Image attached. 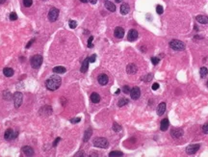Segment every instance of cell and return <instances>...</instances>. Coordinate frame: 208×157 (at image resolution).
<instances>
[{"mask_svg":"<svg viewBox=\"0 0 208 157\" xmlns=\"http://www.w3.org/2000/svg\"><path fill=\"white\" fill-rule=\"evenodd\" d=\"M61 82H62V80H61V77L60 76L53 75L51 76L49 79L46 80L45 85H46L47 90H49V91H56L57 89L60 88Z\"/></svg>","mask_w":208,"mask_h":157,"instance_id":"1","label":"cell"},{"mask_svg":"<svg viewBox=\"0 0 208 157\" xmlns=\"http://www.w3.org/2000/svg\"><path fill=\"white\" fill-rule=\"evenodd\" d=\"M93 144L96 147H100V148H107L109 146V142L107 141V139L102 138V137H97L94 140Z\"/></svg>","mask_w":208,"mask_h":157,"instance_id":"2","label":"cell"},{"mask_svg":"<svg viewBox=\"0 0 208 157\" xmlns=\"http://www.w3.org/2000/svg\"><path fill=\"white\" fill-rule=\"evenodd\" d=\"M170 47L173 50L181 51L185 49V44L178 40H172L170 42Z\"/></svg>","mask_w":208,"mask_h":157,"instance_id":"3","label":"cell"},{"mask_svg":"<svg viewBox=\"0 0 208 157\" xmlns=\"http://www.w3.org/2000/svg\"><path fill=\"white\" fill-rule=\"evenodd\" d=\"M30 63L33 69H39L43 64V57L41 55H34L30 60Z\"/></svg>","mask_w":208,"mask_h":157,"instance_id":"4","label":"cell"},{"mask_svg":"<svg viewBox=\"0 0 208 157\" xmlns=\"http://www.w3.org/2000/svg\"><path fill=\"white\" fill-rule=\"evenodd\" d=\"M19 133L17 131H15L13 129H7L5 134H4V138L6 139L7 141H12L18 137Z\"/></svg>","mask_w":208,"mask_h":157,"instance_id":"5","label":"cell"},{"mask_svg":"<svg viewBox=\"0 0 208 157\" xmlns=\"http://www.w3.org/2000/svg\"><path fill=\"white\" fill-rule=\"evenodd\" d=\"M59 17V10L56 8H52L49 10V13H48V19L51 22H54L56 21L57 19Z\"/></svg>","mask_w":208,"mask_h":157,"instance_id":"6","label":"cell"},{"mask_svg":"<svg viewBox=\"0 0 208 157\" xmlns=\"http://www.w3.org/2000/svg\"><path fill=\"white\" fill-rule=\"evenodd\" d=\"M22 98H23V95L20 92L15 93V94H14V103H15L16 108H19L22 104Z\"/></svg>","mask_w":208,"mask_h":157,"instance_id":"7","label":"cell"},{"mask_svg":"<svg viewBox=\"0 0 208 157\" xmlns=\"http://www.w3.org/2000/svg\"><path fill=\"white\" fill-rule=\"evenodd\" d=\"M140 95H141V90H140L139 87H134L130 91V96H131L132 99H135V100L138 99L140 97Z\"/></svg>","mask_w":208,"mask_h":157,"instance_id":"8","label":"cell"},{"mask_svg":"<svg viewBox=\"0 0 208 157\" xmlns=\"http://www.w3.org/2000/svg\"><path fill=\"white\" fill-rule=\"evenodd\" d=\"M198 149H199V144H191V145H189V146L186 148V152H187L188 154H195Z\"/></svg>","mask_w":208,"mask_h":157,"instance_id":"9","label":"cell"},{"mask_svg":"<svg viewBox=\"0 0 208 157\" xmlns=\"http://www.w3.org/2000/svg\"><path fill=\"white\" fill-rule=\"evenodd\" d=\"M114 35H115V37L118 39H121L123 38V36H124V29L122 28V27H116V29H115V31H114Z\"/></svg>","mask_w":208,"mask_h":157,"instance_id":"10","label":"cell"},{"mask_svg":"<svg viewBox=\"0 0 208 157\" xmlns=\"http://www.w3.org/2000/svg\"><path fill=\"white\" fill-rule=\"evenodd\" d=\"M21 150H22V152L24 153L25 156H33V155H34V149L32 148L31 146H29V145L23 146V147L21 148Z\"/></svg>","mask_w":208,"mask_h":157,"instance_id":"11","label":"cell"},{"mask_svg":"<svg viewBox=\"0 0 208 157\" xmlns=\"http://www.w3.org/2000/svg\"><path fill=\"white\" fill-rule=\"evenodd\" d=\"M127 38H128V41H130V42L136 41L138 39V32L136 31V30H134V29H131L129 31V33H128Z\"/></svg>","mask_w":208,"mask_h":157,"instance_id":"12","label":"cell"},{"mask_svg":"<svg viewBox=\"0 0 208 157\" xmlns=\"http://www.w3.org/2000/svg\"><path fill=\"white\" fill-rule=\"evenodd\" d=\"M126 71H127L128 74H134V73H136V72H137V67H136V65H134V64H129V65H127V67H126Z\"/></svg>","mask_w":208,"mask_h":157,"instance_id":"13","label":"cell"},{"mask_svg":"<svg viewBox=\"0 0 208 157\" xmlns=\"http://www.w3.org/2000/svg\"><path fill=\"white\" fill-rule=\"evenodd\" d=\"M97 80H98V83H99L100 85L105 86V85L108 83V81H109V78H108V76L106 75V74H100V75L98 76Z\"/></svg>","mask_w":208,"mask_h":157,"instance_id":"14","label":"cell"},{"mask_svg":"<svg viewBox=\"0 0 208 157\" xmlns=\"http://www.w3.org/2000/svg\"><path fill=\"white\" fill-rule=\"evenodd\" d=\"M195 19H196L197 22H199V23H201V24H207L208 23V18L206 16H203V15L197 16V17L195 18Z\"/></svg>","mask_w":208,"mask_h":157,"instance_id":"15","label":"cell"},{"mask_svg":"<svg viewBox=\"0 0 208 157\" xmlns=\"http://www.w3.org/2000/svg\"><path fill=\"white\" fill-rule=\"evenodd\" d=\"M165 111H166V103L161 102L157 108V115L158 116H162L165 113Z\"/></svg>","mask_w":208,"mask_h":157,"instance_id":"16","label":"cell"},{"mask_svg":"<svg viewBox=\"0 0 208 157\" xmlns=\"http://www.w3.org/2000/svg\"><path fill=\"white\" fill-rule=\"evenodd\" d=\"M169 125H170V123H169V119H164L162 121H161V125H160V129H161V131H166V130H168Z\"/></svg>","mask_w":208,"mask_h":157,"instance_id":"17","label":"cell"},{"mask_svg":"<svg viewBox=\"0 0 208 157\" xmlns=\"http://www.w3.org/2000/svg\"><path fill=\"white\" fill-rule=\"evenodd\" d=\"M129 11H130V7H129V5L127 3L121 4V6H120V13H121V15H126V14L129 13Z\"/></svg>","mask_w":208,"mask_h":157,"instance_id":"18","label":"cell"},{"mask_svg":"<svg viewBox=\"0 0 208 157\" xmlns=\"http://www.w3.org/2000/svg\"><path fill=\"white\" fill-rule=\"evenodd\" d=\"M89 63H90V61H89V58H86L84 61H83V64L82 66H81V72H83V73H85L87 70H88L89 69Z\"/></svg>","mask_w":208,"mask_h":157,"instance_id":"19","label":"cell"},{"mask_svg":"<svg viewBox=\"0 0 208 157\" xmlns=\"http://www.w3.org/2000/svg\"><path fill=\"white\" fill-rule=\"evenodd\" d=\"M104 5H105V7H106V9L109 10L110 12H115V11H116V6H115V4L112 3L111 1H108V0L107 1H105Z\"/></svg>","mask_w":208,"mask_h":157,"instance_id":"20","label":"cell"},{"mask_svg":"<svg viewBox=\"0 0 208 157\" xmlns=\"http://www.w3.org/2000/svg\"><path fill=\"white\" fill-rule=\"evenodd\" d=\"M183 135V130L182 129H173L171 131V136L173 138H180Z\"/></svg>","mask_w":208,"mask_h":157,"instance_id":"21","label":"cell"},{"mask_svg":"<svg viewBox=\"0 0 208 157\" xmlns=\"http://www.w3.org/2000/svg\"><path fill=\"white\" fill-rule=\"evenodd\" d=\"M66 68H64L62 66H59V67H55L53 69V72L54 73H58V74H62V73H65L66 72Z\"/></svg>","mask_w":208,"mask_h":157,"instance_id":"22","label":"cell"},{"mask_svg":"<svg viewBox=\"0 0 208 157\" xmlns=\"http://www.w3.org/2000/svg\"><path fill=\"white\" fill-rule=\"evenodd\" d=\"M91 101L93 103H98L100 101V96L99 94H96V93H94V94H91Z\"/></svg>","mask_w":208,"mask_h":157,"instance_id":"23","label":"cell"},{"mask_svg":"<svg viewBox=\"0 0 208 157\" xmlns=\"http://www.w3.org/2000/svg\"><path fill=\"white\" fill-rule=\"evenodd\" d=\"M3 73L7 77H11L14 74V69H11V68H5V69H3Z\"/></svg>","mask_w":208,"mask_h":157,"instance_id":"24","label":"cell"},{"mask_svg":"<svg viewBox=\"0 0 208 157\" xmlns=\"http://www.w3.org/2000/svg\"><path fill=\"white\" fill-rule=\"evenodd\" d=\"M92 134H93L92 128H88L86 130V132H85V135H84V142H88L89 139L91 138V136H92Z\"/></svg>","mask_w":208,"mask_h":157,"instance_id":"25","label":"cell"},{"mask_svg":"<svg viewBox=\"0 0 208 157\" xmlns=\"http://www.w3.org/2000/svg\"><path fill=\"white\" fill-rule=\"evenodd\" d=\"M199 73H200V76H201V78H204V77H205V76L208 74L207 68H205V67H202L201 69H200V70H199Z\"/></svg>","mask_w":208,"mask_h":157,"instance_id":"26","label":"cell"},{"mask_svg":"<svg viewBox=\"0 0 208 157\" xmlns=\"http://www.w3.org/2000/svg\"><path fill=\"white\" fill-rule=\"evenodd\" d=\"M127 103H128V99H126V98H120V100H119V102H118V106L122 107L124 106V105H126Z\"/></svg>","mask_w":208,"mask_h":157,"instance_id":"27","label":"cell"},{"mask_svg":"<svg viewBox=\"0 0 208 157\" xmlns=\"http://www.w3.org/2000/svg\"><path fill=\"white\" fill-rule=\"evenodd\" d=\"M123 153L121 151H112L109 153V156L110 157H116V156H122Z\"/></svg>","mask_w":208,"mask_h":157,"instance_id":"28","label":"cell"},{"mask_svg":"<svg viewBox=\"0 0 208 157\" xmlns=\"http://www.w3.org/2000/svg\"><path fill=\"white\" fill-rule=\"evenodd\" d=\"M113 130L115 132H120L121 130V126L120 124H118L117 122H114L113 124Z\"/></svg>","mask_w":208,"mask_h":157,"instance_id":"29","label":"cell"},{"mask_svg":"<svg viewBox=\"0 0 208 157\" xmlns=\"http://www.w3.org/2000/svg\"><path fill=\"white\" fill-rule=\"evenodd\" d=\"M3 97H4L5 99H7V100H10L11 97H12V95H11V94H10L8 91H5V92L3 93Z\"/></svg>","mask_w":208,"mask_h":157,"instance_id":"30","label":"cell"},{"mask_svg":"<svg viewBox=\"0 0 208 157\" xmlns=\"http://www.w3.org/2000/svg\"><path fill=\"white\" fill-rule=\"evenodd\" d=\"M32 4H33V0H23V5L27 8L31 7Z\"/></svg>","mask_w":208,"mask_h":157,"instance_id":"31","label":"cell"},{"mask_svg":"<svg viewBox=\"0 0 208 157\" xmlns=\"http://www.w3.org/2000/svg\"><path fill=\"white\" fill-rule=\"evenodd\" d=\"M156 12H157L158 15H162V14H163V12H164V9H163V7L161 6V5H158V6L156 7Z\"/></svg>","mask_w":208,"mask_h":157,"instance_id":"32","label":"cell"},{"mask_svg":"<svg viewBox=\"0 0 208 157\" xmlns=\"http://www.w3.org/2000/svg\"><path fill=\"white\" fill-rule=\"evenodd\" d=\"M69 24V27L71 29H74V28H76V26H77V23H76L75 20H70Z\"/></svg>","mask_w":208,"mask_h":157,"instance_id":"33","label":"cell"},{"mask_svg":"<svg viewBox=\"0 0 208 157\" xmlns=\"http://www.w3.org/2000/svg\"><path fill=\"white\" fill-rule=\"evenodd\" d=\"M152 78H153L152 74H148V75H145V77H143V80L145 82H148V81H150Z\"/></svg>","mask_w":208,"mask_h":157,"instance_id":"34","label":"cell"},{"mask_svg":"<svg viewBox=\"0 0 208 157\" xmlns=\"http://www.w3.org/2000/svg\"><path fill=\"white\" fill-rule=\"evenodd\" d=\"M130 91H131V90H130V88H129V87H128V86H123V87H122V92H123V93H124V94H130Z\"/></svg>","mask_w":208,"mask_h":157,"instance_id":"35","label":"cell"},{"mask_svg":"<svg viewBox=\"0 0 208 157\" xmlns=\"http://www.w3.org/2000/svg\"><path fill=\"white\" fill-rule=\"evenodd\" d=\"M10 19L11 20H17L18 19V16L16 13H11L10 14Z\"/></svg>","mask_w":208,"mask_h":157,"instance_id":"36","label":"cell"},{"mask_svg":"<svg viewBox=\"0 0 208 157\" xmlns=\"http://www.w3.org/2000/svg\"><path fill=\"white\" fill-rule=\"evenodd\" d=\"M93 41H94V37H90L88 40V47L89 48H91V47H93Z\"/></svg>","mask_w":208,"mask_h":157,"instance_id":"37","label":"cell"},{"mask_svg":"<svg viewBox=\"0 0 208 157\" xmlns=\"http://www.w3.org/2000/svg\"><path fill=\"white\" fill-rule=\"evenodd\" d=\"M159 58H157V57H152L151 58V62L153 65H157L158 63H159Z\"/></svg>","mask_w":208,"mask_h":157,"instance_id":"38","label":"cell"},{"mask_svg":"<svg viewBox=\"0 0 208 157\" xmlns=\"http://www.w3.org/2000/svg\"><path fill=\"white\" fill-rule=\"evenodd\" d=\"M202 131H203L204 134H208V123L202 126Z\"/></svg>","mask_w":208,"mask_h":157,"instance_id":"39","label":"cell"},{"mask_svg":"<svg viewBox=\"0 0 208 157\" xmlns=\"http://www.w3.org/2000/svg\"><path fill=\"white\" fill-rule=\"evenodd\" d=\"M80 120H81L80 118H74V119H70V122H72V123H77V122H79Z\"/></svg>","mask_w":208,"mask_h":157,"instance_id":"40","label":"cell"},{"mask_svg":"<svg viewBox=\"0 0 208 157\" xmlns=\"http://www.w3.org/2000/svg\"><path fill=\"white\" fill-rule=\"evenodd\" d=\"M95 59H96V56H95V55H92L91 57H89V61H90L91 63H95Z\"/></svg>","mask_w":208,"mask_h":157,"instance_id":"41","label":"cell"},{"mask_svg":"<svg viewBox=\"0 0 208 157\" xmlns=\"http://www.w3.org/2000/svg\"><path fill=\"white\" fill-rule=\"evenodd\" d=\"M158 89H159V84H158V83H154V84L152 85V90H153V91H156Z\"/></svg>","mask_w":208,"mask_h":157,"instance_id":"42","label":"cell"},{"mask_svg":"<svg viewBox=\"0 0 208 157\" xmlns=\"http://www.w3.org/2000/svg\"><path fill=\"white\" fill-rule=\"evenodd\" d=\"M34 42H35V39H33V40H31V41H30V42H29V43L27 44V45H26V48H29V47L31 46V44H33Z\"/></svg>","mask_w":208,"mask_h":157,"instance_id":"43","label":"cell"},{"mask_svg":"<svg viewBox=\"0 0 208 157\" xmlns=\"http://www.w3.org/2000/svg\"><path fill=\"white\" fill-rule=\"evenodd\" d=\"M60 140H61V138H57L56 140H55V142L53 143V146H56V145H57V144L59 143V141H60Z\"/></svg>","mask_w":208,"mask_h":157,"instance_id":"44","label":"cell"},{"mask_svg":"<svg viewBox=\"0 0 208 157\" xmlns=\"http://www.w3.org/2000/svg\"><path fill=\"white\" fill-rule=\"evenodd\" d=\"M75 156H84V151H79L77 154H75Z\"/></svg>","mask_w":208,"mask_h":157,"instance_id":"45","label":"cell"},{"mask_svg":"<svg viewBox=\"0 0 208 157\" xmlns=\"http://www.w3.org/2000/svg\"><path fill=\"white\" fill-rule=\"evenodd\" d=\"M89 1H90V2H91V3H92V4H95V3H96V1H97V0H89Z\"/></svg>","mask_w":208,"mask_h":157,"instance_id":"46","label":"cell"},{"mask_svg":"<svg viewBox=\"0 0 208 157\" xmlns=\"http://www.w3.org/2000/svg\"><path fill=\"white\" fill-rule=\"evenodd\" d=\"M81 2H83V3H86V2H88L89 0H80Z\"/></svg>","mask_w":208,"mask_h":157,"instance_id":"47","label":"cell"},{"mask_svg":"<svg viewBox=\"0 0 208 157\" xmlns=\"http://www.w3.org/2000/svg\"><path fill=\"white\" fill-rule=\"evenodd\" d=\"M120 92V90H117V92H116V94H119Z\"/></svg>","mask_w":208,"mask_h":157,"instance_id":"48","label":"cell"},{"mask_svg":"<svg viewBox=\"0 0 208 157\" xmlns=\"http://www.w3.org/2000/svg\"><path fill=\"white\" fill-rule=\"evenodd\" d=\"M6 0H0V4H2V3H4Z\"/></svg>","mask_w":208,"mask_h":157,"instance_id":"49","label":"cell"},{"mask_svg":"<svg viewBox=\"0 0 208 157\" xmlns=\"http://www.w3.org/2000/svg\"><path fill=\"white\" fill-rule=\"evenodd\" d=\"M121 1H122V0H116V2H117V3H120V2H121Z\"/></svg>","mask_w":208,"mask_h":157,"instance_id":"50","label":"cell"},{"mask_svg":"<svg viewBox=\"0 0 208 157\" xmlns=\"http://www.w3.org/2000/svg\"><path fill=\"white\" fill-rule=\"evenodd\" d=\"M206 84H207V87H208V81H207V83H206Z\"/></svg>","mask_w":208,"mask_h":157,"instance_id":"51","label":"cell"}]
</instances>
